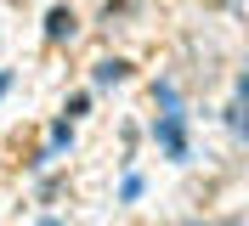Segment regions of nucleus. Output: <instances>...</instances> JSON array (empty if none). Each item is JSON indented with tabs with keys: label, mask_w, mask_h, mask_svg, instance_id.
Masks as SVG:
<instances>
[{
	"label": "nucleus",
	"mask_w": 249,
	"mask_h": 226,
	"mask_svg": "<svg viewBox=\"0 0 249 226\" xmlns=\"http://www.w3.org/2000/svg\"><path fill=\"white\" fill-rule=\"evenodd\" d=\"M62 34H74V17L57 6V12H51V40H62Z\"/></svg>",
	"instance_id": "obj_1"
}]
</instances>
